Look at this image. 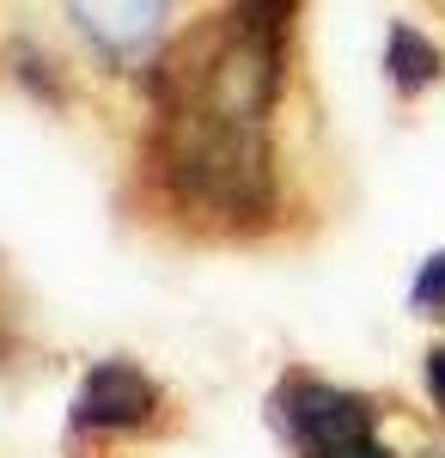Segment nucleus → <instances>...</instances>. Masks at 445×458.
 <instances>
[{
    "label": "nucleus",
    "mask_w": 445,
    "mask_h": 458,
    "mask_svg": "<svg viewBox=\"0 0 445 458\" xmlns=\"http://www.w3.org/2000/svg\"><path fill=\"white\" fill-rule=\"evenodd\" d=\"M421 397H427V410L445 422V336L427 343V354H421Z\"/></svg>",
    "instance_id": "8"
},
{
    "label": "nucleus",
    "mask_w": 445,
    "mask_h": 458,
    "mask_svg": "<svg viewBox=\"0 0 445 458\" xmlns=\"http://www.w3.org/2000/svg\"><path fill=\"white\" fill-rule=\"evenodd\" d=\"M73 440H165L177 428V403L140 360H92L68 403Z\"/></svg>",
    "instance_id": "3"
},
{
    "label": "nucleus",
    "mask_w": 445,
    "mask_h": 458,
    "mask_svg": "<svg viewBox=\"0 0 445 458\" xmlns=\"http://www.w3.org/2000/svg\"><path fill=\"white\" fill-rule=\"evenodd\" d=\"M445 80V49L433 31H421L415 19H390L384 25V86L415 105V98H427L433 86Z\"/></svg>",
    "instance_id": "5"
},
{
    "label": "nucleus",
    "mask_w": 445,
    "mask_h": 458,
    "mask_svg": "<svg viewBox=\"0 0 445 458\" xmlns=\"http://www.w3.org/2000/svg\"><path fill=\"white\" fill-rule=\"evenodd\" d=\"M269 428L287 458H403L384 440V410L373 391L287 367L269 391Z\"/></svg>",
    "instance_id": "2"
},
{
    "label": "nucleus",
    "mask_w": 445,
    "mask_h": 458,
    "mask_svg": "<svg viewBox=\"0 0 445 458\" xmlns=\"http://www.w3.org/2000/svg\"><path fill=\"white\" fill-rule=\"evenodd\" d=\"M140 183L159 220L207 245H256L287 226V165L269 116H239L202 98H153Z\"/></svg>",
    "instance_id": "1"
},
{
    "label": "nucleus",
    "mask_w": 445,
    "mask_h": 458,
    "mask_svg": "<svg viewBox=\"0 0 445 458\" xmlns=\"http://www.w3.org/2000/svg\"><path fill=\"white\" fill-rule=\"evenodd\" d=\"M421 458H445V446H427V453H421Z\"/></svg>",
    "instance_id": "9"
},
{
    "label": "nucleus",
    "mask_w": 445,
    "mask_h": 458,
    "mask_svg": "<svg viewBox=\"0 0 445 458\" xmlns=\"http://www.w3.org/2000/svg\"><path fill=\"white\" fill-rule=\"evenodd\" d=\"M73 31L86 37V49L110 68H147V55L159 49L172 0H62Z\"/></svg>",
    "instance_id": "4"
},
{
    "label": "nucleus",
    "mask_w": 445,
    "mask_h": 458,
    "mask_svg": "<svg viewBox=\"0 0 445 458\" xmlns=\"http://www.w3.org/2000/svg\"><path fill=\"white\" fill-rule=\"evenodd\" d=\"M409 312L427 318V324H445V245L427 250L409 276Z\"/></svg>",
    "instance_id": "6"
},
{
    "label": "nucleus",
    "mask_w": 445,
    "mask_h": 458,
    "mask_svg": "<svg viewBox=\"0 0 445 458\" xmlns=\"http://www.w3.org/2000/svg\"><path fill=\"white\" fill-rule=\"evenodd\" d=\"M25 354V306H19V287L0 269V367H13Z\"/></svg>",
    "instance_id": "7"
}]
</instances>
